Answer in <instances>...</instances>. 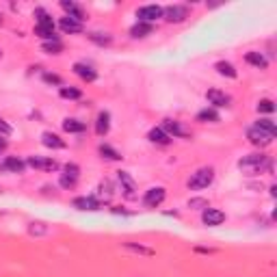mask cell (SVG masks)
Instances as JSON below:
<instances>
[{
  "label": "cell",
  "mask_w": 277,
  "mask_h": 277,
  "mask_svg": "<svg viewBox=\"0 0 277 277\" xmlns=\"http://www.w3.org/2000/svg\"><path fill=\"white\" fill-rule=\"evenodd\" d=\"M215 69L221 76H227V78H236V69H234V65H232V63H227V61H219L215 65Z\"/></svg>",
  "instance_id": "f1b7e54d"
},
{
  "label": "cell",
  "mask_w": 277,
  "mask_h": 277,
  "mask_svg": "<svg viewBox=\"0 0 277 277\" xmlns=\"http://www.w3.org/2000/svg\"><path fill=\"white\" fill-rule=\"evenodd\" d=\"M26 165H31L33 169H39V171H56L58 163L55 158H44V156H28Z\"/></svg>",
  "instance_id": "9c48e42d"
},
{
  "label": "cell",
  "mask_w": 277,
  "mask_h": 277,
  "mask_svg": "<svg viewBox=\"0 0 277 277\" xmlns=\"http://www.w3.org/2000/svg\"><path fill=\"white\" fill-rule=\"evenodd\" d=\"M35 17H37V26H55V20H52V15L44 7L35 9Z\"/></svg>",
  "instance_id": "d4e9b609"
},
{
  "label": "cell",
  "mask_w": 277,
  "mask_h": 277,
  "mask_svg": "<svg viewBox=\"0 0 277 277\" xmlns=\"http://www.w3.org/2000/svg\"><path fill=\"white\" fill-rule=\"evenodd\" d=\"M58 96L65 98V100H80L82 98V91L80 89H74V87H61V89H58Z\"/></svg>",
  "instance_id": "f546056e"
},
{
  "label": "cell",
  "mask_w": 277,
  "mask_h": 277,
  "mask_svg": "<svg viewBox=\"0 0 277 277\" xmlns=\"http://www.w3.org/2000/svg\"><path fill=\"white\" fill-rule=\"evenodd\" d=\"M98 152L102 154V158H106V161H121V158H123L119 152H117L115 147H111L109 143H102V145L98 147Z\"/></svg>",
  "instance_id": "cb8c5ba5"
},
{
  "label": "cell",
  "mask_w": 277,
  "mask_h": 277,
  "mask_svg": "<svg viewBox=\"0 0 277 277\" xmlns=\"http://www.w3.org/2000/svg\"><path fill=\"white\" fill-rule=\"evenodd\" d=\"M0 58H2V50H0Z\"/></svg>",
  "instance_id": "b9f144b4"
},
{
  "label": "cell",
  "mask_w": 277,
  "mask_h": 277,
  "mask_svg": "<svg viewBox=\"0 0 277 277\" xmlns=\"http://www.w3.org/2000/svg\"><path fill=\"white\" fill-rule=\"evenodd\" d=\"M11 132H13V128H11V126H9V123H7V121H4V119H2V117H0V134H2V137H9V134H11Z\"/></svg>",
  "instance_id": "f35d334b"
},
{
  "label": "cell",
  "mask_w": 277,
  "mask_h": 277,
  "mask_svg": "<svg viewBox=\"0 0 277 277\" xmlns=\"http://www.w3.org/2000/svg\"><path fill=\"white\" fill-rule=\"evenodd\" d=\"M123 247L130 251H137V253H143V256H154V249L150 247H143V245H134V243H123Z\"/></svg>",
  "instance_id": "1f68e13d"
},
{
  "label": "cell",
  "mask_w": 277,
  "mask_h": 277,
  "mask_svg": "<svg viewBox=\"0 0 277 277\" xmlns=\"http://www.w3.org/2000/svg\"><path fill=\"white\" fill-rule=\"evenodd\" d=\"M2 169L4 171H11V173H24L26 163L20 161L17 156H7L4 158V163H2Z\"/></svg>",
  "instance_id": "5bb4252c"
},
{
  "label": "cell",
  "mask_w": 277,
  "mask_h": 277,
  "mask_svg": "<svg viewBox=\"0 0 277 277\" xmlns=\"http://www.w3.org/2000/svg\"><path fill=\"white\" fill-rule=\"evenodd\" d=\"M0 24H2V17H0Z\"/></svg>",
  "instance_id": "7bdbcfd3"
},
{
  "label": "cell",
  "mask_w": 277,
  "mask_h": 277,
  "mask_svg": "<svg viewBox=\"0 0 277 277\" xmlns=\"http://www.w3.org/2000/svg\"><path fill=\"white\" fill-rule=\"evenodd\" d=\"M221 117H219V113H217L215 109H204V111H199L197 113V121H210V123H217Z\"/></svg>",
  "instance_id": "83f0119b"
},
{
  "label": "cell",
  "mask_w": 277,
  "mask_h": 277,
  "mask_svg": "<svg viewBox=\"0 0 277 277\" xmlns=\"http://www.w3.org/2000/svg\"><path fill=\"white\" fill-rule=\"evenodd\" d=\"M117 182H119L126 199H137V182L132 180V175L128 171H117Z\"/></svg>",
  "instance_id": "8992f818"
},
{
  "label": "cell",
  "mask_w": 277,
  "mask_h": 277,
  "mask_svg": "<svg viewBox=\"0 0 277 277\" xmlns=\"http://www.w3.org/2000/svg\"><path fill=\"white\" fill-rule=\"evenodd\" d=\"M63 171H65V175H72V178H78L80 175V167L76 163H67L65 167H63Z\"/></svg>",
  "instance_id": "8d00e7d4"
},
{
  "label": "cell",
  "mask_w": 277,
  "mask_h": 277,
  "mask_svg": "<svg viewBox=\"0 0 277 277\" xmlns=\"http://www.w3.org/2000/svg\"><path fill=\"white\" fill-rule=\"evenodd\" d=\"M161 128H163V130L169 134V137H173V139H191V130H186V128L182 126L180 121L165 119Z\"/></svg>",
  "instance_id": "ba28073f"
},
{
  "label": "cell",
  "mask_w": 277,
  "mask_h": 277,
  "mask_svg": "<svg viewBox=\"0 0 277 277\" xmlns=\"http://www.w3.org/2000/svg\"><path fill=\"white\" fill-rule=\"evenodd\" d=\"M76 182H78V178H72V175H65V173H63L61 178H58V184H61L63 188H67V191L76 186Z\"/></svg>",
  "instance_id": "e575fe53"
},
{
  "label": "cell",
  "mask_w": 277,
  "mask_h": 277,
  "mask_svg": "<svg viewBox=\"0 0 277 277\" xmlns=\"http://www.w3.org/2000/svg\"><path fill=\"white\" fill-rule=\"evenodd\" d=\"M58 26H61L63 33H69V35L82 33V22H76V20H72V17H67V15L58 20Z\"/></svg>",
  "instance_id": "e0dca14e"
},
{
  "label": "cell",
  "mask_w": 277,
  "mask_h": 277,
  "mask_svg": "<svg viewBox=\"0 0 277 277\" xmlns=\"http://www.w3.org/2000/svg\"><path fill=\"white\" fill-rule=\"evenodd\" d=\"M41 143H44L46 147H52V150H63L67 143L63 141L58 134H55V132H44L41 134Z\"/></svg>",
  "instance_id": "ac0fdd59"
},
{
  "label": "cell",
  "mask_w": 277,
  "mask_h": 277,
  "mask_svg": "<svg viewBox=\"0 0 277 277\" xmlns=\"http://www.w3.org/2000/svg\"><path fill=\"white\" fill-rule=\"evenodd\" d=\"M152 33H154V24H145V22H137V24L130 28V35L134 39H143Z\"/></svg>",
  "instance_id": "44dd1931"
},
{
  "label": "cell",
  "mask_w": 277,
  "mask_h": 277,
  "mask_svg": "<svg viewBox=\"0 0 277 277\" xmlns=\"http://www.w3.org/2000/svg\"><path fill=\"white\" fill-rule=\"evenodd\" d=\"M245 61L249 63V65L258 67V69H267V67H269V58L264 56L262 52H256V50L247 52V55H245Z\"/></svg>",
  "instance_id": "9a60e30c"
},
{
  "label": "cell",
  "mask_w": 277,
  "mask_h": 277,
  "mask_svg": "<svg viewBox=\"0 0 277 277\" xmlns=\"http://www.w3.org/2000/svg\"><path fill=\"white\" fill-rule=\"evenodd\" d=\"M109 130H111V113L109 111H102L96 119V132L100 134V137H106Z\"/></svg>",
  "instance_id": "d6986e66"
},
{
  "label": "cell",
  "mask_w": 277,
  "mask_h": 277,
  "mask_svg": "<svg viewBox=\"0 0 277 277\" xmlns=\"http://www.w3.org/2000/svg\"><path fill=\"white\" fill-rule=\"evenodd\" d=\"M44 82H48V85H58V87H63V80H61V76H56V74H50V72H46V74H44Z\"/></svg>",
  "instance_id": "74e56055"
},
{
  "label": "cell",
  "mask_w": 277,
  "mask_h": 277,
  "mask_svg": "<svg viewBox=\"0 0 277 277\" xmlns=\"http://www.w3.org/2000/svg\"><path fill=\"white\" fill-rule=\"evenodd\" d=\"M87 37H89L96 46H111V41H113V37H111L109 33H102V31H93L87 35Z\"/></svg>",
  "instance_id": "4316f807"
},
{
  "label": "cell",
  "mask_w": 277,
  "mask_h": 277,
  "mask_svg": "<svg viewBox=\"0 0 277 277\" xmlns=\"http://www.w3.org/2000/svg\"><path fill=\"white\" fill-rule=\"evenodd\" d=\"M206 100H208L212 106H217V109H221V106H229V102H232L227 93H223L219 89H210L208 93H206Z\"/></svg>",
  "instance_id": "4fadbf2b"
},
{
  "label": "cell",
  "mask_w": 277,
  "mask_h": 277,
  "mask_svg": "<svg viewBox=\"0 0 277 277\" xmlns=\"http://www.w3.org/2000/svg\"><path fill=\"white\" fill-rule=\"evenodd\" d=\"M165 197H167V191L163 186H152V188H147L143 195V206L145 208H158L165 202Z\"/></svg>",
  "instance_id": "5b68a950"
},
{
  "label": "cell",
  "mask_w": 277,
  "mask_h": 277,
  "mask_svg": "<svg viewBox=\"0 0 277 277\" xmlns=\"http://www.w3.org/2000/svg\"><path fill=\"white\" fill-rule=\"evenodd\" d=\"M163 17L167 22H171V24H180V22H184L188 17V7H184V4H169V7L163 9Z\"/></svg>",
  "instance_id": "277c9868"
},
{
  "label": "cell",
  "mask_w": 277,
  "mask_h": 277,
  "mask_svg": "<svg viewBox=\"0 0 277 277\" xmlns=\"http://www.w3.org/2000/svg\"><path fill=\"white\" fill-rule=\"evenodd\" d=\"M256 126H260V128H264V130H269V132L277 134V126L273 123V119H258V121H256Z\"/></svg>",
  "instance_id": "d590c367"
},
{
  "label": "cell",
  "mask_w": 277,
  "mask_h": 277,
  "mask_svg": "<svg viewBox=\"0 0 277 277\" xmlns=\"http://www.w3.org/2000/svg\"><path fill=\"white\" fill-rule=\"evenodd\" d=\"M202 221H204V225H208V227H217L225 221V212H221L217 208H206L202 212Z\"/></svg>",
  "instance_id": "30bf717a"
},
{
  "label": "cell",
  "mask_w": 277,
  "mask_h": 277,
  "mask_svg": "<svg viewBox=\"0 0 277 277\" xmlns=\"http://www.w3.org/2000/svg\"><path fill=\"white\" fill-rule=\"evenodd\" d=\"M212 180H215V169L212 167H202V169H197L191 178H188L186 186L191 188V191H202V188H208L212 184Z\"/></svg>",
  "instance_id": "7a4b0ae2"
},
{
  "label": "cell",
  "mask_w": 277,
  "mask_h": 277,
  "mask_svg": "<svg viewBox=\"0 0 277 277\" xmlns=\"http://www.w3.org/2000/svg\"><path fill=\"white\" fill-rule=\"evenodd\" d=\"M35 35L41 37L44 41H56V33H55V26H35Z\"/></svg>",
  "instance_id": "484cf974"
},
{
  "label": "cell",
  "mask_w": 277,
  "mask_h": 277,
  "mask_svg": "<svg viewBox=\"0 0 277 277\" xmlns=\"http://www.w3.org/2000/svg\"><path fill=\"white\" fill-rule=\"evenodd\" d=\"M41 50L48 52V55H61L63 52V44L61 41H44V46H41Z\"/></svg>",
  "instance_id": "4dcf8cb0"
},
{
  "label": "cell",
  "mask_w": 277,
  "mask_h": 277,
  "mask_svg": "<svg viewBox=\"0 0 277 277\" xmlns=\"http://www.w3.org/2000/svg\"><path fill=\"white\" fill-rule=\"evenodd\" d=\"M4 147H7V141H4V139H2V134H0V152H2Z\"/></svg>",
  "instance_id": "60d3db41"
},
{
  "label": "cell",
  "mask_w": 277,
  "mask_h": 277,
  "mask_svg": "<svg viewBox=\"0 0 277 277\" xmlns=\"http://www.w3.org/2000/svg\"><path fill=\"white\" fill-rule=\"evenodd\" d=\"M273 111H275L273 100H260L258 102V113H273Z\"/></svg>",
  "instance_id": "836d02e7"
},
{
  "label": "cell",
  "mask_w": 277,
  "mask_h": 277,
  "mask_svg": "<svg viewBox=\"0 0 277 277\" xmlns=\"http://www.w3.org/2000/svg\"><path fill=\"white\" fill-rule=\"evenodd\" d=\"M137 17H139V22L152 24V22H156L158 17H163V7H158V4H145V7H139Z\"/></svg>",
  "instance_id": "52a82bcc"
},
{
  "label": "cell",
  "mask_w": 277,
  "mask_h": 277,
  "mask_svg": "<svg viewBox=\"0 0 277 277\" xmlns=\"http://www.w3.org/2000/svg\"><path fill=\"white\" fill-rule=\"evenodd\" d=\"M115 195V186H113V182L111 180H102L100 182V186H98V197H102L104 202H109L111 197Z\"/></svg>",
  "instance_id": "603a6c76"
},
{
  "label": "cell",
  "mask_w": 277,
  "mask_h": 277,
  "mask_svg": "<svg viewBox=\"0 0 277 277\" xmlns=\"http://www.w3.org/2000/svg\"><path fill=\"white\" fill-rule=\"evenodd\" d=\"M61 9L67 13V17H72V20L82 22V24H85V11H82L80 4L72 2V0H61Z\"/></svg>",
  "instance_id": "8fae6325"
},
{
  "label": "cell",
  "mask_w": 277,
  "mask_h": 277,
  "mask_svg": "<svg viewBox=\"0 0 277 277\" xmlns=\"http://www.w3.org/2000/svg\"><path fill=\"white\" fill-rule=\"evenodd\" d=\"M28 232H31V234H44L46 232V225H44V223H31Z\"/></svg>",
  "instance_id": "ab89813d"
},
{
  "label": "cell",
  "mask_w": 277,
  "mask_h": 277,
  "mask_svg": "<svg viewBox=\"0 0 277 277\" xmlns=\"http://www.w3.org/2000/svg\"><path fill=\"white\" fill-rule=\"evenodd\" d=\"M63 130L69 132V134H80V132H85L87 130V123L85 121H80V119H67L63 121Z\"/></svg>",
  "instance_id": "7402d4cb"
},
{
  "label": "cell",
  "mask_w": 277,
  "mask_h": 277,
  "mask_svg": "<svg viewBox=\"0 0 277 277\" xmlns=\"http://www.w3.org/2000/svg\"><path fill=\"white\" fill-rule=\"evenodd\" d=\"M147 139H150L152 143H156V145H169L171 143V137H169L163 128H152L150 134H147Z\"/></svg>",
  "instance_id": "ffe728a7"
},
{
  "label": "cell",
  "mask_w": 277,
  "mask_h": 277,
  "mask_svg": "<svg viewBox=\"0 0 277 277\" xmlns=\"http://www.w3.org/2000/svg\"><path fill=\"white\" fill-rule=\"evenodd\" d=\"M72 204H74V208H78V210H91V212L102 208V204H100L96 197H76Z\"/></svg>",
  "instance_id": "2e32d148"
},
{
  "label": "cell",
  "mask_w": 277,
  "mask_h": 277,
  "mask_svg": "<svg viewBox=\"0 0 277 277\" xmlns=\"http://www.w3.org/2000/svg\"><path fill=\"white\" fill-rule=\"evenodd\" d=\"M238 169L243 175H258V173H262L264 169L273 171V163H271L269 156H264V154H249V156L238 161Z\"/></svg>",
  "instance_id": "6da1fadb"
},
{
  "label": "cell",
  "mask_w": 277,
  "mask_h": 277,
  "mask_svg": "<svg viewBox=\"0 0 277 277\" xmlns=\"http://www.w3.org/2000/svg\"><path fill=\"white\" fill-rule=\"evenodd\" d=\"M74 74L78 76V78H82L85 82L98 80V72L91 65H87V63H74Z\"/></svg>",
  "instance_id": "7c38bea8"
},
{
  "label": "cell",
  "mask_w": 277,
  "mask_h": 277,
  "mask_svg": "<svg viewBox=\"0 0 277 277\" xmlns=\"http://www.w3.org/2000/svg\"><path fill=\"white\" fill-rule=\"evenodd\" d=\"M247 139H249V143H251V145H256V147H269L271 143H273L275 134H273V132H269V130H264V128H260V126H256V123H253L251 128H247Z\"/></svg>",
  "instance_id": "3957f363"
},
{
  "label": "cell",
  "mask_w": 277,
  "mask_h": 277,
  "mask_svg": "<svg viewBox=\"0 0 277 277\" xmlns=\"http://www.w3.org/2000/svg\"><path fill=\"white\" fill-rule=\"evenodd\" d=\"M188 208H195V210H206L210 208V204L202 197H195V199H188Z\"/></svg>",
  "instance_id": "d6a6232c"
}]
</instances>
